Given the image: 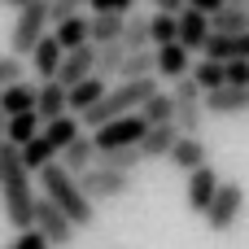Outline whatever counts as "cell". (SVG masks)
<instances>
[{
  "label": "cell",
  "instance_id": "obj_1",
  "mask_svg": "<svg viewBox=\"0 0 249 249\" xmlns=\"http://www.w3.org/2000/svg\"><path fill=\"white\" fill-rule=\"evenodd\" d=\"M31 166L22 162V149L18 144H0V201H4V219L13 223V232H26L35 228V188H31Z\"/></svg>",
  "mask_w": 249,
  "mask_h": 249
},
{
  "label": "cell",
  "instance_id": "obj_2",
  "mask_svg": "<svg viewBox=\"0 0 249 249\" xmlns=\"http://www.w3.org/2000/svg\"><path fill=\"white\" fill-rule=\"evenodd\" d=\"M35 184H39V193H44L48 201H57L79 228H96V201L83 193V184H79L74 171H66L61 162H53V166H44V171L35 175Z\"/></svg>",
  "mask_w": 249,
  "mask_h": 249
},
{
  "label": "cell",
  "instance_id": "obj_3",
  "mask_svg": "<svg viewBox=\"0 0 249 249\" xmlns=\"http://www.w3.org/2000/svg\"><path fill=\"white\" fill-rule=\"evenodd\" d=\"M48 22H53L48 0H31L26 9H18V22H13V31H9V53L26 61V57L35 53V44L48 35Z\"/></svg>",
  "mask_w": 249,
  "mask_h": 249
},
{
  "label": "cell",
  "instance_id": "obj_4",
  "mask_svg": "<svg viewBox=\"0 0 249 249\" xmlns=\"http://www.w3.org/2000/svg\"><path fill=\"white\" fill-rule=\"evenodd\" d=\"M35 228L48 236V245H53V249H70V245H74V236L83 232V228H79L57 201H48V197H39V206H35Z\"/></svg>",
  "mask_w": 249,
  "mask_h": 249
},
{
  "label": "cell",
  "instance_id": "obj_5",
  "mask_svg": "<svg viewBox=\"0 0 249 249\" xmlns=\"http://www.w3.org/2000/svg\"><path fill=\"white\" fill-rule=\"evenodd\" d=\"M241 210H245V188H241V184H232V179H223V188H219L214 206L206 210V228L223 236V232H232V228L241 223Z\"/></svg>",
  "mask_w": 249,
  "mask_h": 249
},
{
  "label": "cell",
  "instance_id": "obj_6",
  "mask_svg": "<svg viewBox=\"0 0 249 249\" xmlns=\"http://www.w3.org/2000/svg\"><path fill=\"white\" fill-rule=\"evenodd\" d=\"M144 131H149L144 114H123V118H114V123L96 127L92 136H96V149L105 153V149H127V144H140V140H144Z\"/></svg>",
  "mask_w": 249,
  "mask_h": 249
},
{
  "label": "cell",
  "instance_id": "obj_7",
  "mask_svg": "<svg viewBox=\"0 0 249 249\" xmlns=\"http://www.w3.org/2000/svg\"><path fill=\"white\" fill-rule=\"evenodd\" d=\"M79 184H83V193H88L96 206L118 201V197L131 193V175H123V171H105V166H92L88 175H79Z\"/></svg>",
  "mask_w": 249,
  "mask_h": 249
},
{
  "label": "cell",
  "instance_id": "obj_8",
  "mask_svg": "<svg viewBox=\"0 0 249 249\" xmlns=\"http://www.w3.org/2000/svg\"><path fill=\"white\" fill-rule=\"evenodd\" d=\"M219 188H223L219 171H214V166H201V171H193V175H188V193H184V206H188L193 214H206V210L214 206Z\"/></svg>",
  "mask_w": 249,
  "mask_h": 249
},
{
  "label": "cell",
  "instance_id": "obj_9",
  "mask_svg": "<svg viewBox=\"0 0 249 249\" xmlns=\"http://www.w3.org/2000/svg\"><path fill=\"white\" fill-rule=\"evenodd\" d=\"M206 109L219 118H241V114H249V88L223 83L219 92H206Z\"/></svg>",
  "mask_w": 249,
  "mask_h": 249
},
{
  "label": "cell",
  "instance_id": "obj_10",
  "mask_svg": "<svg viewBox=\"0 0 249 249\" xmlns=\"http://www.w3.org/2000/svg\"><path fill=\"white\" fill-rule=\"evenodd\" d=\"M61 61H66V48H61L57 35H44V39L35 44V53H31V70L39 74V83L57 79V74H61Z\"/></svg>",
  "mask_w": 249,
  "mask_h": 249
},
{
  "label": "cell",
  "instance_id": "obj_11",
  "mask_svg": "<svg viewBox=\"0 0 249 249\" xmlns=\"http://www.w3.org/2000/svg\"><path fill=\"white\" fill-rule=\"evenodd\" d=\"M210 35H214V22H210V13H201V9H184V13H179V44H184V48L201 53Z\"/></svg>",
  "mask_w": 249,
  "mask_h": 249
},
{
  "label": "cell",
  "instance_id": "obj_12",
  "mask_svg": "<svg viewBox=\"0 0 249 249\" xmlns=\"http://www.w3.org/2000/svg\"><path fill=\"white\" fill-rule=\"evenodd\" d=\"M184 74H193V48H184L179 39H175V44H162V48H158V79L175 83V79H184Z\"/></svg>",
  "mask_w": 249,
  "mask_h": 249
},
{
  "label": "cell",
  "instance_id": "obj_13",
  "mask_svg": "<svg viewBox=\"0 0 249 249\" xmlns=\"http://www.w3.org/2000/svg\"><path fill=\"white\" fill-rule=\"evenodd\" d=\"M96 74V44H83V48H74V53H66V61H61V83L66 88H74V83H83V79H92Z\"/></svg>",
  "mask_w": 249,
  "mask_h": 249
},
{
  "label": "cell",
  "instance_id": "obj_14",
  "mask_svg": "<svg viewBox=\"0 0 249 249\" xmlns=\"http://www.w3.org/2000/svg\"><path fill=\"white\" fill-rule=\"evenodd\" d=\"M166 162H171V166H179L184 175H193V171L210 166V162H206V140H201V136H179Z\"/></svg>",
  "mask_w": 249,
  "mask_h": 249
},
{
  "label": "cell",
  "instance_id": "obj_15",
  "mask_svg": "<svg viewBox=\"0 0 249 249\" xmlns=\"http://www.w3.org/2000/svg\"><path fill=\"white\" fill-rule=\"evenodd\" d=\"M105 96H109V79L92 74V79H83V83L70 88V109H74V114H88V109H96Z\"/></svg>",
  "mask_w": 249,
  "mask_h": 249
},
{
  "label": "cell",
  "instance_id": "obj_16",
  "mask_svg": "<svg viewBox=\"0 0 249 249\" xmlns=\"http://www.w3.org/2000/svg\"><path fill=\"white\" fill-rule=\"evenodd\" d=\"M184 131L175 127V123H158V127H149L144 131V140H140V153L153 162V158H171V149H175V140H179Z\"/></svg>",
  "mask_w": 249,
  "mask_h": 249
},
{
  "label": "cell",
  "instance_id": "obj_17",
  "mask_svg": "<svg viewBox=\"0 0 249 249\" xmlns=\"http://www.w3.org/2000/svg\"><path fill=\"white\" fill-rule=\"evenodd\" d=\"M96 153H101V149H96V136H79L74 144L61 149V166L74 171V175H88V171L96 166Z\"/></svg>",
  "mask_w": 249,
  "mask_h": 249
},
{
  "label": "cell",
  "instance_id": "obj_18",
  "mask_svg": "<svg viewBox=\"0 0 249 249\" xmlns=\"http://www.w3.org/2000/svg\"><path fill=\"white\" fill-rule=\"evenodd\" d=\"M201 53L214 57V61H223V66H228V61H241V57H249V35H219V31H214Z\"/></svg>",
  "mask_w": 249,
  "mask_h": 249
},
{
  "label": "cell",
  "instance_id": "obj_19",
  "mask_svg": "<svg viewBox=\"0 0 249 249\" xmlns=\"http://www.w3.org/2000/svg\"><path fill=\"white\" fill-rule=\"evenodd\" d=\"M0 109H4V114H31V109H39V88L26 83V79L9 83L4 96H0Z\"/></svg>",
  "mask_w": 249,
  "mask_h": 249
},
{
  "label": "cell",
  "instance_id": "obj_20",
  "mask_svg": "<svg viewBox=\"0 0 249 249\" xmlns=\"http://www.w3.org/2000/svg\"><path fill=\"white\" fill-rule=\"evenodd\" d=\"M66 109H70V88H66L61 79L39 83V118H44V123H53V118H61Z\"/></svg>",
  "mask_w": 249,
  "mask_h": 249
},
{
  "label": "cell",
  "instance_id": "obj_21",
  "mask_svg": "<svg viewBox=\"0 0 249 249\" xmlns=\"http://www.w3.org/2000/svg\"><path fill=\"white\" fill-rule=\"evenodd\" d=\"M140 162H149V158L140 153V144H127V149H105V153H96V166H105V171H123V175H136V171H140Z\"/></svg>",
  "mask_w": 249,
  "mask_h": 249
},
{
  "label": "cell",
  "instance_id": "obj_22",
  "mask_svg": "<svg viewBox=\"0 0 249 249\" xmlns=\"http://www.w3.org/2000/svg\"><path fill=\"white\" fill-rule=\"evenodd\" d=\"M53 35L61 39V48H66V53H74V48L92 44V18H83V13H79V18H66Z\"/></svg>",
  "mask_w": 249,
  "mask_h": 249
},
{
  "label": "cell",
  "instance_id": "obj_23",
  "mask_svg": "<svg viewBox=\"0 0 249 249\" xmlns=\"http://www.w3.org/2000/svg\"><path fill=\"white\" fill-rule=\"evenodd\" d=\"M140 114H144V123H149V127H158V123H175V114H179V101L171 96V88H166V92L158 88V92L144 101V109H140Z\"/></svg>",
  "mask_w": 249,
  "mask_h": 249
},
{
  "label": "cell",
  "instance_id": "obj_24",
  "mask_svg": "<svg viewBox=\"0 0 249 249\" xmlns=\"http://www.w3.org/2000/svg\"><path fill=\"white\" fill-rule=\"evenodd\" d=\"M210 22L219 35H249V4H223Z\"/></svg>",
  "mask_w": 249,
  "mask_h": 249
},
{
  "label": "cell",
  "instance_id": "obj_25",
  "mask_svg": "<svg viewBox=\"0 0 249 249\" xmlns=\"http://www.w3.org/2000/svg\"><path fill=\"white\" fill-rule=\"evenodd\" d=\"M127 44L123 39H114V44H96V74L101 79H109V74H123V61H127Z\"/></svg>",
  "mask_w": 249,
  "mask_h": 249
},
{
  "label": "cell",
  "instance_id": "obj_26",
  "mask_svg": "<svg viewBox=\"0 0 249 249\" xmlns=\"http://www.w3.org/2000/svg\"><path fill=\"white\" fill-rule=\"evenodd\" d=\"M118 79H158V48L127 53V61H123V74H118Z\"/></svg>",
  "mask_w": 249,
  "mask_h": 249
},
{
  "label": "cell",
  "instance_id": "obj_27",
  "mask_svg": "<svg viewBox=\"0 0 249 249\" xmlns=\"http://www.w3.org/2000/svg\"><path fill=\"white\" fill-rule=\"evenodd\" d=\"M193 79L201 83V92H219V88L228 83V66L201 53V61H193Z\"/></svg>",
  "mask_w": 249,
  "mask_h": 249
},
{
  "label": "cell",
  "instance_id": "obj_28",
  "mask_svg": "<svg viewBox=\"0 0 249 249\" xmlns=\"http://www.w3.org/2000/svg\"><path fill=\"white\" fill-rule=\"evenodd\" d=\"M35 136H44V118H39V109H31V114H13V123H9V144H31Z\"/></svg>",
  "mask_w": 249,
  "mask_h": 249
},
{
  "label": "cell",
  "instance_id": "obj_29",
  "mask_svg": "<svg viewBox=\"0 0 249 249\" xmlns=\"http://www.w3.org/2000/svg\"><path fill=\"white\" fill-rule=\"evenodd\" d=\"M57 153H61V149H57V144H53L48 136H35L31 144H22V162H26V166L35 171V175H39L44 166H53V162H57Z\"/></svg>",
  "mask_w": 249,
  "mask_h": 249
},
{
  "label": "cell",
  "instance_id": "obj_30",
  "mask_svg": "<svg viewBox=\"0 0 249 249\" xmlns=\"http://www.w3.org/2000/svg\"><path fill=\"white\" fill-rule=\"evenodd\" d=\"M127 35V18L118 13H92V44H114Z\"/></svg>",
  "mask_w": 249,
  "mask_h": 249
},
{
  "label": "cell",
  "instance_id": "obj_31",
  "mask_svg": "<svg viewBox=\"0 0 249 249\" xmlns=\"http://www.w3.org/2000/svg\"><path fill=\"white\" fill-rule=\"evenodd\" d=\"M83 123H79V114H61V118H53V123H44V136L57 144V149H66V144H74L83 131H79Z\"/></svg>",
  "mask_w": 249,
  "mask_h": 249
},
{
  "label": "cell",
  "instance_id": "obj_32",
  "mask_svg": "<svg viewBox=\"0 0 249 249\" xmlns=\"http://www.w3.org/2000/svg\"><path fill=\"white\" fill-rule=\"evenodd\" d=\"M123 44H127L131 53L153 48V26H149V18H144V13H131V18H127V35H123Z\"/></svg>",
  "mask_w": 249,
  "mask_h": 249
},
{
  "label": "cell",
  "instance_id": "obj_33",
  "mask_svg": "<svg viewBox=\"0 0 249 249\" xmlns=\"http://www.w3.org/2000/svg\"><path fill=\"white\" fill-rule=\"evenodd\" d=\"M149 26H153V48H162V44H175V39H179V13L158 9V13L149 18Z\"/></svg>",
  "mask_w": 249,
  "mask_h": 249
},
{
  "label": "cell",
  "instance_id": "obj_34",
  "mask_svg": "<svg viewBox=\"0 0 249 249\" xmlns=\"http://www.w3.org/2000/svg\"><path fill=\"white\" fill-rule=\"evenodd\" d=\"M206 101H197V105H179V114H175V127L184 131V136H201V127H206Z\"/></svg>",
  "mask_w": 249,
  "mask_h": 249
},
{
  "label": "cell",
  "instance_id": "obj_35",
  "mask_svg": "<svg viewBox=\"0 0 249 249\" xmlns=\"http://www.w3.org/2000/svg\"><path fill=\"white\" fill-rule=\"evenodd\" d=\"M171 96H175L179 105H197V101H206V92H201V83H197L193 74L175 79V83H171Z\"/></svg>",
  "mask_w": 249,
  "mask_h": 249
},
{
  "label": "cell",
  "instance_id": "obj_36",
  "mask_svg": "<svg viewBox=\"0 0 249 249\" xmlns=\"http://www.w3.org/2000/svg\"><path fill=\"white\" fill-rule=\"evenodd\" d=\"M88 9V0H48V13H53V26H61L66 18H79Z\"/></svg>",
  "mask_w": 249,
  "mask_h": 249
},
{
  "label": "cell",
  "instance_id": "obj_37",
  "mask_svg": "<svg viewBox=\"0 0 249 249\" xmlns=\"http://www.w3.org/2000/svg\"><path fill=\"white\" fill-rule=\"evenodd\" d=\"M22 74H26V61H22V57H13V53H0V88L18 83Z\"/></svg>",
  "mask_w": 249,
  "mask_h": 249
},
{
  "label": "cell",
  "instance_id": "obj_38",
  "mask_svg": "<svg viewBox=\"0 0 249 249\" xmlns=\"http://www.w3.org/2000/svg\"><path fill=\"white\" fill-rule=\"evenodd\" d=\"M4 249H53V245H48V236H44L39 228H26V232H18Z\"/></svg>",
  "mask_w": 249,
  "mask_h": 249
},
{
  "label": "cell",
  "instance_id": "obj_39",
  "mask_svg": "<svg viewBox=\"0 0 249 249\" xmlns=\"http://www.w3.org/2000/svg\"><path fill=\"white\" fill-rule=\"evenodd\" d=\"M92 13H118V18H131L136 13V0H88Z\"/></svg>",
  "mask_w": 249,
  "mask_h": 249
},
{
  "label": "cell",
  "instance_id": "obj_40",
  "mask_svg": "<svg viewBox=\"0 0 249 249\" xmlns=\"http://www.w3.org/2000/svg\"><path fill=\"white\" fill-rule=\"evenodd\" d=\"M228 83L249 88V57H241V61H228Z\"/></svg>",
  "mask_w": 249,
  "mask_h": 249
},
{
  "label": "cell",
  "instance_id": "obj_41",
  "mask_svg": "<svg viewBox=\"0 0 249 249\" xmlns=\"http://www.w3.org/2000/svg\"><path fill=\"white\" fill-rule=\"evenodd\" d=\"M184 4H188V9H201V13H210V18H214L228 0H184Z\"/></svg>",
  "mask_w": 249,
  "mask_h": 249
},
{
  "label": "cell",
  "instance_id": "obj_42",
  "mask_svg": "<svg viewBox=\"0 0 249 249\" xmlns=\"http://www.w3.org/2000/svg\"><path fill=\"white\" fill-rule=\"evenodd\" d=\"M153 4H158V9H166V13H184V9H188L184 0H153Z\"/></svg>",
  "mask_w": 249,
  "mask_h": 249
},
{
  "label": "cell",
  "instance_id": "obj_43",
  "mask_svg": "<svg viewBox=\"0 0 249 249\" xmlns=\"http://www.w3.org/2000/svg\"><path fill=\"white\" fill-rule=\"evenodd\" d=\"M9 123H13V114H4V109H0V144L9 140Z\"/></svg>",
  "mask_w": 249,
  "mask_h": 249
},
{
  "label": "cell",
  "instance_id": "obj_44",
  "mask_svg": "<svg viewBox=\"0 0 249 249\" xmlns=\"http://www.w3.org/2000/svg\"><path fill=\"white\" fill-rule=\"evenodd\" d=\"M4 4H18V9H26V4H31V0H4Z\"/></svg>",
  "mask_w": 249,
  "mask_h": 249
},
{
  "label": "cell",
  "instance_id": "obj_45",
  "mask_svg": "<svg viewBox=\"0 0 249 249\" xmlns=\"http://www.w3.org/2000/svg\"><path fill=\"white\" fill-rule=\"evenodd\" d=\"M228 4H249V0H228Z\"/></svg>",
  "mask_w": 249,
  "mask_h": 249
},
{
  "label": "cell",
  "instance_id": "obj_46",
  "mask_svg": "<svg viewBox=\"0 0 249 249\" xmlns=\"http://www.w3.org/2000/svg\"><path fill=\"white\" fill-rule=\"evenodd\" d=\"M0 96H4V88H0Z\"/></svg>",
  "mask_w": 249,
  "mask_h": 249
}]
</instances>
